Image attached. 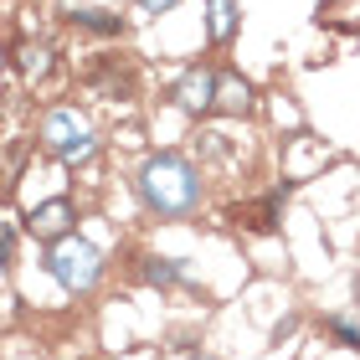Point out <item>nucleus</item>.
<instances>
[{"label": "nucleus", "mask_w": 360, "mask_h": 360, "mask_svg": "<svg viewBox=\"0 0 360 360\" xmlns=\"http://www.w3.org/2000/svg\"><path fill=\"white\" fill-rule=\"evenodd\" d=\"M37 134H41V150L52 160H62V165H88L98 155V134L77 108H46Z\"/></svg>", "instance_id": "nucleus-2"}, {"label": "nucleus", "mask_w": 360, "mask_h": 360, "mask_svg": "<svg viewBox=\"0 0 360 360\" xmlns=\"http://www.w3.org/2000/svg\"><path fill=\"white\" fill-rule=\"evenodd\" d=\"M72 221H77L72 201H62V195H57V201H41V206L26 217V232L37 237V242H46V248H52V242L72 237Z\"/></svg>", "instance_id": "nucleus-4"}, {"label": "nucleus", "mask_w": 360, "mask_h": 360, "mask_svg": "<svg viewBox=\"0 0 360 360\" xmlns=\"http://www.w3.org/2000/svg\"><path fill=\"white\" fill-rule=\"evenodd\" d=\"M170 98H175V108H186V113H211L217 108V72L211 68H186Z\"/></svg>", "instance_id": "nucleus-5"}, {"label": "nucleus", "mask_w": 360, "mask_h": 360, "mask_svg": "<svg viewBox=\"0 0 360 360\" xmlns=\"http://www.w3.org/2000/svg\"><path fill=\"white\" fill-rule=\"evenodd\" d=\"M41 268L52 273L68 293H88V288H98V278H103V252H98L88 237L72 232V237H62V242L46 248Z\"/></svg>", "instance_id": "nucleus-3"}, {"label": "nucleus", "mask_w": 360, "mask_h": 360, "mask_svg": "<svg viewBox=\"0 0 360 360\" xmlns=\"http://www.w3.org/2000/svg\"><path fill=\"white\" fill-rule=\"evenodd\" d=\"M134 186H139L144 211H150V217H160V221L191 217V211L201 206V195H206L201 170H195L186 155H150Z\"/></svg>", "instance_id": "nucleus-1"}, {"label": "nucleus", "mask_w": 360, "mask_h": 360, "mask_svg": "<svg viewBox=\"0 0 360 360\" xmlns=\"http://www.w3.org/2000/svg\"><path fill=\"white\" fill-rule=\"evenodd\" d=\"M278 206H283V191H273L263 206H252V211H237V221L248 217V226L252 232H273V217H278Z\"/></svg>", "instance_id": "nucleus-11"}, {"label": "nucleus", "mask_w": 360, "mask_h": 360, "mask_svg": "<svg viewBox=\"0 0 360 360\" xmlns=\"http://www.w3.org/2000/svg\"><path fill=\"white\" fill-rule=\"evenodd\" d=\"M68 21L83 31H98V37H124V15L103 6H68Z\"/></svg>", "instance_id": "nucleus-7"}, {"label": "nucleus", "mask_w": 360, "mask_h": 360, "mask_svg": "<svg viewBox=\"0 0 360 360\" xmlns=\"http://www.w3.org/2000/svg\"><path fill=\"white\" fill-rule=\"evenodd\" d=\"M355 304H360V273H355Z\"/></svg>", "instance_id": "nucleus-16"}, {"label": "nucleus", "mask_w": 360, "mask_h": 360, "mask_svg": "<svg viewBox=\"0 0 360 360\" xmlns=\"http://www.w3.org/2000/svg\"><path fill=\"white\" fill-rule=\"evenodd\" d=\"M52 68H57V46H52V41H37V37H31V41L15 46V72H21L31 88L46 83V77H52Z\"/></svg>", "instance_id": "nucleus-6"}, {"label": "nucleus", "mask_w": 360, "mask_h": 360, "mask_svg": "<svg viewBox=\"0 0 360 360\" xmlns=\"http://www.w3.org/2000/svg\"><path fill=\"white\" fill-rule=\"evenodd\" d=\"M191 360H211V355H191Z\"/></svg>", "instance_id": "nucleus-17"}, {"label": "nucleus", "mask_w": 360, "mask_h": 360, "mask_svg": "<svg viewBox=\"0 0 360 360\" xmlns=\"http://www.w3.org/2000/svg\"><path fill=\"white\" fill-rule=\"evenodd\" d=\"M206 139V155L211 160H232V144H226V134H201Z\"/></svg>", "instance_id": "nucleus-13"}, {"label": "nucleus", "mask_w": 360, "mask_h": 360, "mask_svg": "<svg viewBox=\"0 0 360 360\" xmlns=\"http://www.w3.org/2000/svg\"><path fill=\"white\" fill-rule=\"evenodd\" d=\"M232 31H237V0H206V37L232 41Z\"/></svg>", "instance_id": "nucleus-9"}, {"label": "nucleus", "mask_w": 360, "mask_h": 360, "mask_svg": "<svg viewBox=\"0 0 360 360\" xmlns=\"http://www.w3.org/2000/svg\"><path fill=\"white\" fill-rule=\"evenodd\" d=\"M0 263H6V268L15 263V226L11 221H6V232H0Z\"/></svg>", "instance_id": "nucleus-14"}, {"label": "nucleus", "mask_w": 360, "mask_h": 360, "mask_svg": "<svg viewBox=\"0 0 360 360\" xmlns=\"http://www.w3.org/2000/svg\"><path fill=\"white\" fill-rule=\"evenodd\" d=\"M324 335H330V340H340L345 350H360V330H355L350 319H340V314H330V319H324Z\"/></svg>", "instance_id": "nucleus-12"}, {"label": "nucleus", "mask_w": 360, "mask_h": 360, "mask_svg": "<svg viewBox=\"0 0 360 360\" xmlns=\"http://www.w3.org/2000/svg\"><path fill=\"white\" fill-rule=\"evenodd\" d=\"M144 278L155 288H175V283H186V268L170 263V257H144Z\"/></svg>", "instance_id": "nucleus-10"}, {"label": "nucleus", "mask_w": 360, "mask_h": 360, "mask_svg": "<svg viewBox=\"0 0 360 360\" xmlns=\"http://www.w3.org/2000/svg\"><path fill=\"white\" fill-rule=\"evenodd\" d=\"M139 6L150 11V15H160V11H170V6H180V0H139Z\"/></svg>", "instance_id": "nucleus-15"}, {"label": "nucleus", "mask_w": 360, "mask_h": 360, "mask_svg": "<svg viewBox=\"0 0 360 360\" xmlns=\"http://www.w3.org/2000/svg\"><path fill=\"white\" fill-rule=\"evenodd\" d=\"M252 108V88H248V77H237V72H217V113H248Z\"/></svg>", "instance_id": "nucleus-8"}]
</instances>
